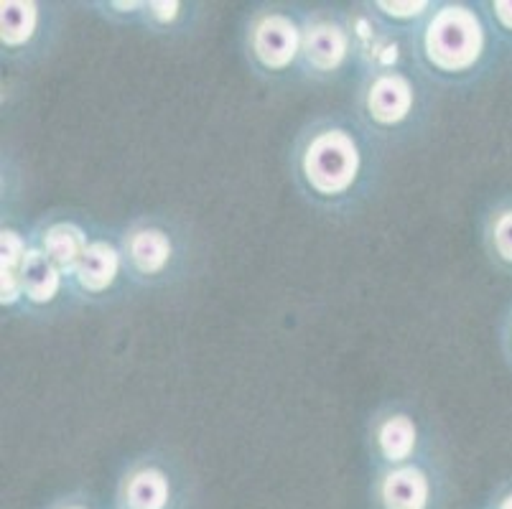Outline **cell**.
Masks as SVG:
<instances>
[{
	"mask_svg": "<svg viewBox=\"0 0 512 509\" xmlns=\"http://www.w3.org/2000/svg\"><path fill=\"white\" fill-rule=\"evenodd\" d=\"M179 487L161 464L143 461L120 479L118 509H181Z\"/></svg>",
	"mask_w": 512,
	"mask_h": 509,
	"instance_id": "5",
	"label": "cell"
},
{
	"mask_svg": "<svg viewBox=\"0 0 512 509\" xmlns=\"http://www.w3.org/2000/svg\"><path fill=\"white\" fill-rule=\"evenodd\" d=\"M377 509H439L434 476L418 464L390 466L372 487Z\"/></svg>",
	"mask_w": 512,
	"mask_h": 509,
	"instance_id": "4",
	"label": "cell"
},
{
	"mask_svg": "<svg viewBox=\"0 0 512 509\" xmlns=\"http://www.w3.org/2000/svg\"><path fill=\"white\" fill-rule=\"evenodd\" d=\"M21 286L23 296L31 303H49L57 298L59 288H62V270L46 258L41 247H31L23 260Z\"/></svg>",
	"mask_w": 512,
	"mask_h": 509,
	"instance_id": "12",
	"label": "cell"
},
{
	"mask_svg": "<svg viewBox=\"0 0 512 509\" xmlns=\"http://www.w3.org/2000/svg\"><path fill=\"white\" fill-rule=\"evenodd\" d=\"M367 115L377 125H398L408 118L413 107V84L406 74H377L365 92Z\"/></svg>",
	"mask_w": 512,
	"mask_h": 509,
	"instance_id": "6",
	"label": "cell"
},
{
	"mask_svg": "<svg viewBox=\"0 0 512 509\" xmlns=\"http://www.w3.org/2000/svg\"><path fill=\"white\" fill-rule=\"evenodd\" d=\"M492 247H495L497 258L512 263V209L497 214L492 222Z\"/></svg>",
	"mask_w": 512,
	"mask_h": 509,
	"instance_id": "15",
	"label": "cell"
},
{
	"mask_svg": "<svg viewBox=\"0 0 512 509\" xmlns=\"http://www.w3.org/2000/svg\"><path fill=\"white\" fill-rule=\"evenodd\" d=\"M74 275H77V283L82 286V291H107L120 275V252L115 250V245L105 240L90 242L85 258H82L79 268L74 270Z\"/></svg>",
	"mask_w": 512,
	"mask_h": 509,
	"instance_id": "9",
	"label": "cell"
},
{
	"mask_svg": "<svg viewBox=\"0 0 512 509\" xmlns=\"http://www.w3.org/2000/svg\"><path fill=\"white\" fill-rule=\"evenodd\" d=\"M495 509H512V492L505 494V497H502L500 502H497Z\"/></svg>",
	"mask_w": 512,
	"mask_h": 509,
	"instance_id": "20",
	"label": "cell"
},
{
	"mask_svg": "<svg viewBox=\"0 0 512 509\" xmlns=\"http://www.w3.org/2000/svg\"><path fill=\"white\" fill-rule=\"evenodd\" d=\"M46 509H97V507L92 504L90 497H85V494H69V497H62L54 504H49Z\"/></svg>",
	"mask_w": 512,
	"mask_h": 509,
	"instance_id": "18",
	"label": "cell"
},
{
	"mask_svg": "<svg viewBox=\"0 0 512 509\" xmlns=\"http://www.w3.org/2000/svg\"><path fill=\"white\" fill-rule=\"evenodd\" d=\"M360 166L357 140L342 128L316 133L301 153V174L309 189L319 196H339L352 189L360 176Z\"/></svg>",
	"mask_w": 512,
	"mask_h": 509,
	"instance_id": "2",
	"label": "cell"
},
{
	"mask_svg": "<svg viewBox=\"0 0 512 509\" xmlns=\"http://www.w3.org/2000/svg\"><path fill=\"white\" fill-rule=\"evenodd\" d=\"M423 51L439 72H467L484 51V26L474 11L464 6H444L428 21Z\"/></svg>",
	"mask_w": 512,
	"mask_h": 509,
	"instance_id": "1",
	"label": "cell"
},
{
	"mask_svg": "<svg viewBox=\"0 0 512 509\" xmlns=\"http://www.w3.org/2000/svg\"><path fill=\"white\" fill-rule=\"evenodd\" d=\"M377 8L390 18L411 21V18L423 16V13L428 11V3H377Z\"/></svg>",
	"mask_w": 512,
	"mask_h": 509,
	"instance_id": "16",
	"label": "cell"
},
{
	"mask_svg": "<svg viewBox=\"0 0 512 509\" xmlns=\"http://www.w3.org/2000/svg\"><path fill=\"white\" fill-rule=\"evenodd\" d=\"M146 8H148V18L161 23V26L174 23L181 13V3H148Z\"/></svg>",
	"mask_w": 512,
	"mask_h": 509,
	"instance_id": "17",
	"label": "cell"
},
{
	"mask_svg": "<svg viewBox=\"0 0 512 509\" xmlns=\"http://www.w3.org/2000/svg\"><path fill=\"white\" fill-rule=\"evenodd\" d=\"M250 51L263 69H288L304 51V31L286 13H260L250 26Z\"/></svg>",
	"mask_w": 512,
	"mask_h": 509,
	"instance_id": "3",
	"label": "cell"
},
{
	"mask_svg": "<svg viewBox=\"0 0 512 509\" xmlns=\"http://www.w3.org/2000/svg\"><path fill=\"white\" fill-rule=\"evenodd\" d=\"M495 16L502 26L512 31V0H500V3H495Z\"/></svg>",
	"mask_w": 512,
	"mask_h": 509,
	"instance_id": "19",
	"label": "cell"
},
{
	"mask_svg": "<svg viewBox=\"0 0 512 509\" xmlns=\"http://www.w3.org/2000/svg\"><path fill=\"white\" fill-rule=\"evenodd\" d=\"M416 436L418 431L413 418H408V415L403 413L388 415L375 431L377 454H380V459H383L385 464L403 466L411 459L413 451H416Z\"/></svg>",
	"mask_w": 512,
	"mask_h": 509,
	"instance_id": "10",
	"label": "cell"
},
{
	"mask_svg": "<svg viewBox=\"0 0 512 509\" xmlns=\"http://www.w3.org/2000/svg\"><path fill=\"white\" fill-rule=\"evenodd\" d=\"M349 54V36L337 21L316 18L304 28V56L316 72H337Z\"/></svg>",
	"mask_w": 512,
	"mask_h": 509,
	"instance_id": "7",
	"label": "cell"
},
{
	"mask_svg": "<svg viewBox=\"0 0 512 509\" xmlns=\"http://www.w3.org/2000/svg\"><path fill=\"white\" fill-rule=\"evenodd\" d=\"M0 13V31H3V46L18 49V46L29 44L34 39L36 28H39V6L36 3H21L11 0L3 3Z\"/></svg>",
	"mask_w": 512,
	"mask_h": 509,
	"instance_id": "13",
	"label": "cell"
},
{
	"mask_svg": "<svg viewBox=\"0 0 512 509\" xmlns=\"http://www.w3.org/2000/svg\"><path fill=\"white\" fill-rule=\"evenodd\" d=\"M26 242L18 232L3 230V258H0V273H3V303H16L23 296L21 268L26 260Z\"/></svg>",
	"mask_w": 512,
	"mask_h": 509,
	"instance_id": "14",
	"label": "cell"
},
{
	"mask_svg": "<svg viewBox=\"0 0 512 509\" xmlns=\"http://www.w3.org/2000/svg\"><path fill=\"white\" fill-rule=\"evenodd\" d=\"M125 252H128L130 265L141 275L164 273L171 260V237L158 227H141L125 237Z\"/></svg>",
	"mask_w": 512,
	"mask_h": 509,
	"instance_id": "8",
	"label": "cell"
},
{
	"mask_svg": "<svg viewBox=\"0 0 512 509\" xmlns=\"http://www.w3.org/2000/svg\"><path fill=\"white\" fill-rule=\"evenodd\" d=\"M87 247H90V242H87V235L82 232V227H77V224L72 222H57L51 224L49 230L44 232V237H41V250H44L46 258L51 260V263L57 265L59 270H77L79 263H82V258H85Z\"/></svg>",
	"mask_w": 512,
	"mask_h": 509,
	"instance_id": "11",
	"label": "cell"
}]
</instances>
